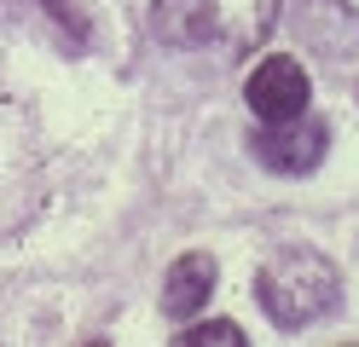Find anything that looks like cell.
<instances>
[{
  "label": "cell",
  "mask_w": 359,
  "mask_h": 347,
  "mask_svg": "<svg viewBox=\"0 0 359 347\" xmlns=\"http://www.w3.org/2000/svg\"><path fill=\"white\" fill-rule=\"evenodd\" d=\"M273 23L278 0H151V29L180 53L250 58Z\"/></svg>",
  "instance_id": "obj_1"
},
{
  "label": "cell",
  "mask_w": 359,
  "mask_h": 347,
  "mask_svg": "<svg viewBox=\"0 0 359 347\" xmlns=\"http://www.w3.org/2000/svg\"><path fill=\"white\" fill-rule=\"evenodd\" d=\"M255 301L266 307L273 324L302 330V324H319V318L336 313V301H342V278H336V266L325 261L319 249L290 243V249H278L273 261L255 272Z\"/></svg>",
  "instance_id": "obj_2"
},
{
  "label": "cell",
  "mask_w": 359,
  "mask_h": 347,
  "mask_svg": "<svg viewBox=\"0 0 359 347\" xmlns=\"http://www.w3.org/2000/svg\"><path fill=\"white\" fill-rule=\"evenodd\" d=\"M325 145H330V128L319 122V116H290V122H266L255 139H250V151L266 162L273 174H313L325 162Z\"/></svg>",
  "instance_id": "obj_3"
},
{
  "label": "cell",
  "mask_w": 359,
  "mask_h": 347,
  "mask_svg": "<svg viewBox=\"0 0 359 347\" xmlns=\"http://www.w3.org/2000/svg\"><path fill=\"white\" fill-rule=\"evenodd\" d=\"M243 99H250V110L261 116V122H290V116H302L307 99H313V81H307V69L296 58H261L255 64V76L243 81Z\"/></svg>",
  "instance_id": "obj_4"
},
{
  "label": "cell",
  "mask_w": 359,
  "mask_h": 347,
  "mask_svg": "<svg viewBox=\"0 0 359 347\" xmlns=\"http://www.w3.org/2000/svg\"><path fill=\"white\" fill-rule=\"evenodd\" d=\"M209 295H215V261L203 249L180 254L168 266V278H163V313L168 318H191V313L209 307Z\"/></svg>",
  "instance_id": "obj_5"
},
{
  "label": "cell",
  "mask_w": 359,
  "mask_h": 347,
  "mask_svg": "<svg viewBox=\"0 0 359 347\" xmlns=\"http://www.w3.org/2000/svg\"><path fill=\"white\" fill-rule=\"evenodd\" d=\"M174 347H243V330L232 318H215V324H191V330H180Z\"/></svg>",
  "instance_id": "obj_6"
},
{
  "label": "cell",
  "mask_w": 359,
  "mask_h": 347,
  "mask_svg": "<svg viewBox=\"0 0 359 347\" xmlns=\"http://www.w3.org/2000/svg\"><path fill=\"white\" fill-rule=\"evenodd\" d=\"M47 12L64 23V29H70V41H76V46L87 41V12H81V0H47Z\"/></svg>",
  "instance_id": "obj_7"
}]
</instances>
